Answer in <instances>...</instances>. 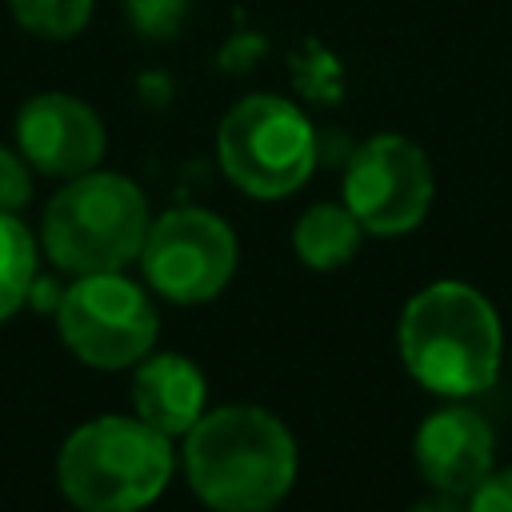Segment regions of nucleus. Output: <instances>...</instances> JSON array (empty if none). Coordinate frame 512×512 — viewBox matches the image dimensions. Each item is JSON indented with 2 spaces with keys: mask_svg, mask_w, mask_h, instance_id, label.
<instances>
[{
  "mask_svg": "<svg viewBox=\"0 0 512 512\" xmlns=\"http://www.w3.org/2000/svg\"><path fill=\"white\" fill-rule=\"evenodd\" d=\"M204 372L176 352L144 356L132 380V408L164 436H184L204 416Z\"/></svg>",
  "mask_w": 512,
  "mask_h": 512,
  "instance_id": "nucleus-11",
  "label": "nucleus"
},
{
  "mask_svg": "<svg viewBox=\"0 0 512 512\" xmlns=\"http://www.w3.org/2000/svg\"><path fill=\"white\" fill-rule=\"evenodd\" d=\"M412 512H468L464 504H460V496H448V492H436L432 500H420Z\"/></svg>",
  "mask_w": 512,
  "mask_h": 512,
  "instance_id": "nucleus-18",
  "label": "nucleus"
},
{
  "mask_svg": "<svg viewBox=\"0 0 512 512\" xmlns=\"http://www.w3.org/2000/svg\"><path fill=\"white\" fill-rule=\"evenodd\" d=\"M140 264L160 296L204 304L220 296L236 272V236L208 208H172L148 224Z\"/></svg>",
  "mask_w": 512,
  "mask_h": 512,
  "instance_id": "nucleus-8",
  "label": "nucleus"
},
{
  "mask_svg": "<svg viewBox=\"0 0 512 512\" xmlns=\"http://www.w3.org/2000/svg\"><path fill=\"white\" fill-rule=\"evenodd\" d=\"M20 156L48 176H84L104 156L100 116L64 92H40L16 112Z\"/></svg>",
  "mask_w": 512,
  "mask_h": 512,
  "instance_id": "nucleus-9",
  "label": "nucleus"
},
{
  "mask_svg": "<svg viewBox=\"0 0 512 512\" xmlns=\"http://www.w3.org/2000/svg\"><path fill=\"white\" fill-rule=\"evenodd\" d=\"M360 236H364V228L348 212V204H312L292 228V248L308 268L332 272L356 256Z\"/></svg>",
  "mask_w": 512,
  "mask_h": 512,
  "instance_id": "nucleus-12",
  "label": "nucleus"
},
{
  "mask_svg": "<svg viewBox=\"0 0 512 512\" xmlns=\"http://www.w3.org/2000/svg\"><path fill=\"white\" fill-rule=\"evenodd\" d=\"M148 200L120 172L72 176L44 208V248L76 276L120 272L148 236Z\"/></svg>",
  "mask_w": 512,
  "mask_h": 512,
  "instance_id": "nucleus-4",
  "label": "nucleus"
},
{
  "mask_svg": "<svg viewBox=\"0 0 512 512\" xmlns=\"http://www.w3.org/2000/svg\"><path fill=\"white\" fill-rule=\"evenodd\" d=\"M56 476L64 496L84 512H136L164 492L172 448L140 416H100L64 440Z\"/></svg>",
  "mask_w": 512,
  "mask_h": 512,
  "instance_id": "nucleus-3",
  "label": "nucleus"
},
{
  "mask_svg": "<svg viewBox=\"0 0 512 512\" xmlns=\"http://www.w3.org/2000/svg\"><path fill=\"white\" fill-rule=\"evenodd\" d=\"M432 164L400 132L368 136L344 168V204L372 236H404L432 208Z\"/></svg>",
  "mask_w": 512,
  "mask_h": 512,
  "instance_id": "nucleus-7",
  "label": "nucleus"
},
{
  "mask_svg": "<svg viewBox=\"0 0 512 512\" xmlns=\"http://www.w3.org/2000/svg\"><path fill=\"white\" fill-rule=\"evenodd\" d=\"M32 272H36V244L28 228L0 208V320H8L24 296L32 292Z\"/></svg>",
  "mask_w": 512,
  "mask_h": 512,
  "instance_id": "nucleus-13",
  "label": "nucleus"
},
{
  "mask_svg": "<svg viewBox=\"0 0 512 512\" xmlns=\"http://www.w3.org/2000/svg\"><path fill=\"white\" fill-rule=\"evenodd\" d=\"M64 344L92 368L140 364L160 332L156 308L140 284L120 272L80 276L56 304Z\"/></svg>",
  "mask_w": 512,
  "mask_h": 512,
  "instance_id": "nucleus-6",
  "label": "nucleus"
},
{
  "mask_svg": "<svg viewBox=\"0 0 512 512\" xmlns=\"http://www.w3.org/2000/svg\"><path fill=\"white\" fill-rule=\"evenodd\" d=\"M216 156L240 192L256 200H280L312 176L316 128L284 96H244L216 128Z\"/></svg>",
  "mask_w": 512,
  "mask_h": 512,
  "instance_id": "nucleus-5",
  "label": "nucleus"
},
{
  "mask_svg": "<svg viewBox=\"0 0 512 512\" xmlns=\"http://www.w3.org/2000/svg\"><path fill=\"white\" fill-rule=\"evenodd\" d=\"M412 456L436 492L464 500L496 468V432L476 408L448 404L416 428Z\"/></svg>",
  "mask_w": 512,
  "mask_h": 512,
  "instance_id": "nucleus-10",
  "label": "nucleus"
},
{
  "mask_svg": "<svg viewBox=\"0 0 512 512\" xmlns=\"http://www.w3.org/2000/svg\"><path fill=\"white\" fill-rule=\"evenodd\" d=\"M32 196V176H28V164L24 156H16L12 148L0 144V208H24Z\"/></svg>",
  "mask_w": 512,
  "mask_h": 512,
  "instance_id": "nucleus-17",
  "label": "nucleus"
},
{
  "mask_svg": "<svg viewBox=\"0 0 512 512\" xmlns=\"http://www.w3.org/2000/svg\"><path fill=\"white\" fill-rule=\"evenodd\" d=\"M396 340L412 380L448 400L476 396L500 376V316L488 296L464 280L420 288L400 312Z\"/></svg>",
  "mask_w": 512,
  "mask_h": 512,
  "instance_id": "nucleus-2",
  "label": "nucleus"
},
{
  "mask_svg": "<svg viewBox=\"0 0 512 512\" xmlns=\"http://www.w3.org/2000/svg\"><path fill=\"white\" fill-rule=\"evenodd\" d=\"M96 0H8V12L20 28L44 40H72L88 28Z\"/></svg>",
  "mask_w": 512,
  "mask_h": 512,
  "instance_id": "nucleus-14",
  "label": "nucleus"
},
{
  "mask_svg": "<svg viewBox=\"0 0 512 512\" xmlns=\"http://www.w3.org/2000/svg\"><path fill=\"white\" fill-rule=\"evenodd\" d=\"M184 472L216 512H268L296 480V440L268 408L224 404L184 432Z\"/></svg>",
  "mask_w": 512,
  "mask_h": 512,
  "instance_id": "nucleus-1",
  "label": "nucleus"
},
{
  "mask_svg": "<svg viewBox=\"0 0 512 512\" xmlns=\"http://www.w3.org/2000/svg\"><path fill=\"white\" fill-rule=\"evenodd\" d=\"M468 512H512V468H492L468 496Z\"/></svg>",
  "mask_w": 512,
  "mask_h": 512,
  "instance_id": "nucleus-16",
  "label": "nucleus"
},
{
  "mask_svg": "<svg viewBox=\"0 0 512 512\" xmlns=\"http://www.w3.org/2000/svg\"><path fill=\"white\" fill-rule=\"evenodd\" d=\"M128 24L148 40H168L180 32L188 0H124Z\"/></svg>",
  "mask_w": 512,
  "mask_h": 512,
  "instance_id": "nucleus-15",
  "label": "nucleus"
}]
</instances>
